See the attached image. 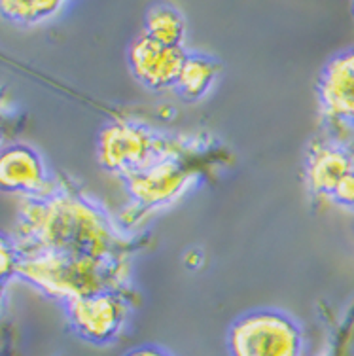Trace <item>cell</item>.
<instances>
[{"instance_id":"8fae6325","label":"cell","mask_w":354,"mask_h":356,"mask_svg":"<svg viewBox=\"0 0 354 356\" xmlns=\"http://www.w3.org/2000/svg\"><path fill=\"white\" fill-rule=\"evenodd\" d=\"M220 72H222L220 63L211 57L186 55L175 89L188 101H198L209 93V89L218 80Z\"/></svg>"},{"instance_id":"ba28073f","label":"cell","mask_w":354,"mask_h":356,"mask_svg":"<svg viewBox=\"0 0 354 356\" xmlns=\"http://www.w3.org/2000/svg\"><path fill=\"white\" fill-rule=\"evenodd\" d=\"M184 48H169L140 35L129 46V69L144 88L165 91L177 86L186 59Z\"/></svg>"},{"instance_id":"3957f363","label":"cell","mask_w":354,"mask_h":356,"mask_svg":"<svg viewBox=\"0 0 354 356\" xmlns=\"http://www.w3.org/2000/svg\"><path fill=\"white\" fill-rule=\"evenodd\" d=\"M201 152L199 138L163 137L133 120L114 118L99 133L97 158L102 169L123 180L167 158H180Z\"/></svg>"},{"instance_id":"ac0fdd59","label":"cell","mask_w":354,"mask_h":356,"mask_svg":"<svg viewBox=\"0 0 354 356\" xmlns=\"http://www.w3.org/2000/svg\"><path fill=\"white\" fill-rule=\"evenodd\" d=\"M4 122H6V120H4V112H2V108H0V138H2V135H4Z\"/></svg>"},{"instance_id":"5b68a950","label":"cell","mask_w":354,"mask_h":356,"mask_svg":"<svg viewBox=\"0 0 354 356\" xmlns=\"http://www.w3.org/2000/svg\"><path fill=\"white\" fill-rule=\"evenodd\" d=\"M198 154L161 159L125 178V188L133 201L129 211L135 214L131 222L140 220L146 213H154L157 209L175 203L190 192L191 184L199 177Z\"/></svg>"},{"instance_id":"6da1fadb","label":"cell","mask_w":354,"mask_h":356,"mask_svg":"<svg viewBox=\"0 0 354 356\" xmlns=\"http://www.w3.org/2000/svg\"><path fill=\"white\" fill-rule=\"evenodd\" d=\"M21 258L38 254L131 261L138 241L86 197L70 180H55L54 192L44 197H23L14 233Z\"/></svg>"},{"instance_id":"4fadbf2b","label":"cell","mask_w":354,"mask_h":356,"mask_svg":"<svg viewBox=\"0 0 354 356\" xmlns=\"http://www.w3.org/2000/svg\"><path fill=\"white\" fill-rule=\"evenodd\" d=\"M65 6L67 2H61V0H31V2L2 0L0 14L2 17L19 25H36V23L55 17Z\"/></svg>"},{"instance_id":"7c38bea8","label":"cell","mask_w":354,"mask_h":356,"mask_svg":"<svg viewBox=\"0 0 354 356\" xmlns=\"http://www.w3.org/2000/svg\"><path fill=\"white\" fill-rule=\"evenodd\" d=\"M144 35L169 48H184L186 21L177 8L157 4L150 8L144 21Z\"/></svg>"},{"instance_id":"52a82bcc","label":"cell","mask_w":354,"mask_h":356,"mask_svg":"<svg viewBox=\"0 0 354 356\" xmlns=\"http://www.w3.org/2000/svg\"><path fill=\"white\" fill-rule=\"evenodd\" d=\"M55 180L38 152L27 144L0 148V192L21 193L23 197H44L54 192Z\"/></svg>"},{"instance_id":"8992f818","label":"cell","mask_w":354,"mask_h":356,"mask_svg":"<svg viewBox=\"0 0 354 356\" xmlns=\"http://www.w3.org/2000/svg\"><path fill=\"white\" fill-rule=\"evenodd\" d=\"M133 298L135 294L104 292L68 302L67 315L70 328L82 339L95 345L114 341L127 324Z\"/></svg>"},{"instance_id":"9c48e42d","label":"cell","mask_w":354,"mask_h":356,"mask_svg":"<svg viewBox=\"0 0 354 356\" xmlns=\"http://www.w3.org/2000/svg\"><path fill=\"white\" fill-rule=\"evenodd\" d=\"M322 114L335 125L354 127V48L330 59L319 78Z\"/></svg>"},{"instance_id":"5bb4252c","label":"cell","mask_w":354,"mask_h":356,"mask_svg":"<svg viewBox=\"0 0 354 356\" xmlns=\"http://www.w3.org/2000/svg\"><path fill=\"white\" fill-rule=\"evenodd\" d=\"M21 254L12 237L0 233V284H6L10 279L17 277Z\"/></svg>"},{"instance_id":"ffe728a7","label":"cell","mask_w":354,"mask_h":356,"mask_svg":"<svg viewBox=\"0 0 354 356\" xmlns=\"http://www.w3.org/2000/svg\"><path fill=\"white\" fill-rule=\"evenodd\" d=\"M2 298H4V284H0V303H2Z\"/></svg>"},{"instance_id":"9a60e30c","label":"cell","mask_w":354,"mask_h":356,"mask_svg":"<svg viewBox=\"0 0 354 356\" xmlns=\"http://www.w3.org/2000/svg\"><path fill=\"white\" fill-rule=\"evenodd\" d=\"M330 201L339 203L343 207H353L354 209V171L348 172L347 177L341 180L339 184L335 186L334 193Z\"/></svg>"},{"instance_id":"d6986e66","label":"cell","mask_w":354,"mask_h":356,"mask_svg":"<svg viewBox=\"0 0 354 356\" xmlns=\"http://www.w3.org/2000/svg\"><path fill=\"white\" fill-rule=\"evenodd\" d=\"M0 61H6V63H10V65H15L14 61H12V59H8V57H4V55L0 54Z\"/></svg>"},{"instance_id":"277c9868","label":"cell","mask_w":354,"mask_h":356,"mask_svg":"<svg viewBox=\"0 0 354 356\" xmlns=\"http://www.w3.org/2000/svg\"><path fill=\"white\" fill-rule=\"evenodd\" d=\"M230 356H303L300 324L280 311H252L233 322L227 332Z\"/></svg>"},{"instance_id":"44dd1931","label":"cell","mask_w":354,"mask_h":356,"mask_svg":"<svg viewBox=\"0 0 354 356\" xmlns=\"http://www.w3.org/2000/svg\"><path fill=\"white\" fill-rule=\"evenodd\" d=\"M353 14H354V4H353Z\"/></svg>"},{"instance_id":"30bf717a","label":"cell","mask_w":354,"mask_h":356,"mask_svg":"<svg viewBox=\"0 0 354 356\" xmlns=\"http://www.w3.org/2000/svg\"><path fill=\"white\" fill-rule=\"evenodd\" d=\"M354 171L353 154L334 140H314L307 156V184L314 197L330 199L335 186Z\"/></svg>"},{"instance_id":"e0dca14e","label":"cell","mask_w":354,"mask_h":356,"mask_svg":"<svg viewBox=\"0 0 354 356\" xmlns=\"http://www.w3.org/2000/svg\"><path fill=\"white\" fill-rule=\"evenodd\" d=\"M186 260H188V266L198 267L195 260H198L199 264H201V261H203V256H201V252H198V250H191V252L186 254Z\"/></svg>"},{"instance_id":"7a4b0ae2","label":"cell","mask_w":354,"mask_h":356,"mask_svg":"<svg viewBox=\"0 0 354 356\" xmlns=\"http://www.w3.org/2000/svg\"><path fill=\"white\" fill-rule=\"evenodd\" d=\"M17 277L65 303L104 292L135 294L131 286V261L38 254L21 258Z\"/></svg>"},{"instance_id":"2e32d148","label":"cell","mask_w":354,"mask_h":356,"mask_svg":"<svg viewBox=\"0 0 354 356\" xmlns=\"http://www.w3.org/2000/svg\"><path fill=\"white\" fill-rule=\"evenodd\" d=\"M123 356H169V355H167L163 349L154 347V345H143V347L131 349L129 353H125Z\"/></svg>"}]
</instances>
